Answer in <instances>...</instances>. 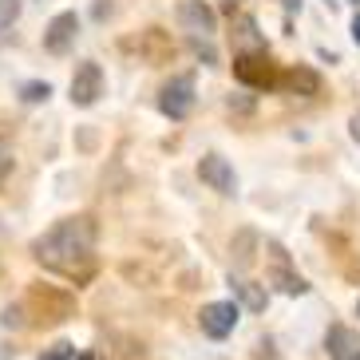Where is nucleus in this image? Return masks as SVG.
<instances>
[{"mask_svg":"<svg viewBox=\"0 0 360 360\" xmlns=\"http://www.w3.org/2000/svg\"><path fill=\"white\" fill-rule=\"evenodd\" d=\"M233 52L245 56V52H265V36L257 32V20L254 16H238L233 20Z\"/></svg>","mask_w":360,"mask_h":360,"instance_id":"11","label":"nucleus"},{"mask_svg":"<svg viewBox=\"0 0 360 360\" xmlns=\"http://www.w3.org/2000/svg\"><path fill=\"white\" fill-rule=\"evenodd\" d=\"M356 313H360V305H356Z\"/></svg>","mask_w":360,"mask_h":360,"instance_id":"22","label":"nucleus"},{"mask_svg":"<svg viewBox=\"0 0 360 360\" xmlns=\"http://www.w3.org/2000/svg\"><path fill=\"white\" fill-rule=\"evenodd\" d=\"M20 12H24V0H0V36L20 20Z\"/></svg>","mask_w":360,"mask_h":360,"instance_id":"15","label":"nucleus"},{"mask_svg":"<svg viewBox=\"0 0 360 360\" xmlns=\"http://www.w3.org/2000/svg\"><path fill=\"white\" fill-rule=\"evenodd\" d=\"M159 111L167 119H186L194 111V75L191 72H182V75H170L167 84H162L159 91Z\"/></svg>","mask_w":360,"mask_h":360,"instance_id":"2","label":"nucleus"},{"mask_svg":"<svg viewBox=\"0 0 360 360\" xmlns=\"http://www.w3.org/2000/svg\"><path fill=\"white\" fill-rule=\"evenodd\" d=\"M352 139H360V115L352 119Z\"/></svg>","mask_w":360,"mask_h":360,"instance_id":"20","label":"nucleus"},{"mask_svg":"<svg viewBox=\"0 0 360 360\" xmlns=\"http://www.w3.org/2000/svg\"><path fill=\"white\" fill-rule=\"evenodd\" d=\"M238 317H242L238 301H210V305H202L198 325H202V333H206V337L222 340V337H230V333H233Z\"/></svg>","mask_w":360,"mask_h":360,"instance_id":"5","label":"nucleus"},{"mask_svg":"<svg viewBox=\"0 0 360 360\" xmlns=\"http://www.w3.org/2000/svg\"><path fill=\"white\" fill-rule=\"evenodd\" d=\"M233 75H238L245 87H257V91H265V87H277V79H281L265 52H245V56H238V60H233Z\"/></svg>","mask_w":360,"mask_h":360,"instance_id":"4","label":"nucleus"},{"mask_svg":"<svg viewBox=\"0 0 360 360\" xmlns=\"http://www.w3.org/2000/svg\"><path fill=\"white\" fill-rule=\"evenodd\" d=\"M356 4H360V0H356Z\"/></svg>","mask_w":360,"mask_h":360,"instance_id":"23","label":"nucleus"},{"mask_svg":"<svg viewBox=\"0 0 360 360\" xmlns=\"http://www.w3.org/2000/svg\"><path fill=\"white\" fill-rule=\"evenodd\" d=\"M24 309L20 305H8V309H4V317H0V325H4V328H20L24 325Z\"/></svg>","mask_w":360,"mask_h":360,"instance_id":"17","label":"nucleus"},{"mask_svg":"<svg viewBox=\"0 0 360 360\" xmlns=\"http://www.w3.org/2000/svg\"><path fill=\"white\" fill-rule=\"evenodd\" d=\"M179 24L186 28L191 36H214V8L202 4V0H182L179 4Z\"/></svg>","mask_w":360,"mask_h":360,"instance_id":"9","label":"nucleus"},{"mask_svg":"<svg viewBox=\"0 0 360 360\" xmlns=\"http://www.w3.org/2000/svg\"><path fill=\"white\" fill-rule=\"evenodd\" d=\"M269 257H274V265H269V281H274L281 293H289V297H301V293H305V289H309V285H305V277L289 269L285 250H281V245H269Z\"/></svg>","mask_w":360,"mask_h":360,"instance_id":"8","label":"nucleus"},{"mask_svg":"<svg viewBox=\"0 0 360 360\" xmlns=\"http://www.w3.org/2000/svg\"><path fill=\"white\" fill-rule=\"evenodd\" d=\"M72 356H75V349L68 345V340H60V345H52V349H44L40 360H72Z\"/></svg>","mask_w":360,"mask_h":360,"instance_id":"16","label":"nucleus"},{"mask_svg":"<svg viewBox=\"0 0 360 360\" xmlns=\"http://www.w3.org/2000/svg\"><path fill=\"white\" fill-rule=\"evenodd\" d=\"M12 170H16V159H12V150L4 147V143H0V182L8 179Z\"/></svg>","mask_w":360,"mask_h":360,"instance_id":"18","label":"nucleus"},{"mask_svg":"<svg viewBox=\"0 0 360 360\" xmlns=\"http://www.w3.org/2000/svg\"><path fill=\"white\" fill-rule=\"evenodd\" d=\"M230 285H233V293L245 301V309H254V313H262L265 309V293L254 285V281H242V277H230Z\"/></svg>","mask_w":360,"mask_h":360,"instance_id":"13","label":"nucleus"},{"mask_svg":"<svg viewBox=\"0 0 360 360\" xmlns=\"http://www.w3.org/2000/svg\"><path fill=\"white\" fill-rule=\"evenodd\" d=\"M352 40L360 44V12H356V20H352Z\"/></svg>","mask_w":360,"mask_h":360,"instance_id":"19","label":"nucleus"},{"mask_svg":"<svg viewBox=\"0 0 360 360\" xmlns=\"http://www.w3.org/2000/svg\"><path fill=\"white\" fill-rule=\"evenodd\" d=\"M91 250H96V222L87 214H75V218H60L52 230H44L32 242V257L52 269V274H64L72 281H84L91 274Z\"/></svg>","mask_w":360,"mask_h":360,"instance_id":"1","label":"nucleus"},{"mask_svg":"<svg viewBox=\"0 0 360 360\" xmlns=\"http://www.w3.org/2000/svg\"><path fill=\"white\" fill-rule=\"evenodd\" d=\"M75 36H79V16L75 12H56L48 28H44V52L68 56L75 48Z\"/></svg>","mask_w":360,"mask_h":360,"instance_id":"6","label":"nucleus"},{"mask_svg":"<svg viewBox=\"0 0 360 360\" xmlns=\"http://www.w3.org/2000/svg\"><path fill=\"white\" fill-rule=\"evenodd\" d=\"M325 349L328 360H360V337L349 325H333L325 333Z\"/></svg>","mask_w":360,"mask_h":360,"instance_id":"10","label":"nucleus"},{"mask_svg":"<svg viewBox=\"0 0 360 360\" xmlns=\"http://www.w3.org/2000/svg\"><path fill=\"white\" fill-rule=\"evenodd\" d=\"M48 96H52V84H48V79H28V84L20 87L24 103H48Z\"/></svg>","mask_w":360,"mask_h":360,"instance_id":"14","label":"nucleus"},{"mask_svg":"<svg viewBox=\"0 0 360 360\" xmlns=\"http://www.w3.org/2000/svg\"><path fill=\"white\" fill-rule=\"evenodd\" d=\"M68 96H72L75 107H96L99 96H103V68L96 60H84L75 68L72 84H68Z\"/></svg>","mask_w":360,"mask_h":360,"instance_id":"3","label":"nucleus"},{"mask_svg":"<svg viewBox=\"0 0 360 360\" xmlns=\"http://www.w3.org/2000/svg\"><path fill=\"white\" fill-rule=\"evenodd\" d=\"M285 8H301V0H285Z\"/></svg>","mask_w":360,"mask_h":360,"instance_id":"21","label":"nucleus"},{"mask_svg":"<svg viewBox=\"0 0 360 360\" xmlns=\"http://www.w3.org/2000/svg\"><path fill=\"white\" fill-rule=\"evenodd\" d=\"M198 179L206 182L210 191H218V194L238 191V174H233V167L222 159V155H202L198 159Z\"/></svg>","mask_w":360,"mask_h":360,"instance_id":"7","label":"nucleus"},{"mask_svg":"<svg viewBox=\"0 0 360 360\" xmlns=\"http://www.w3.org/2000/svg\"><path fill=\"white\" fill-rule=\"evenodd\" d=\"M281 87H289L293 96H317L321 91V75L313 72V68H305V64H297V68H289L281 79H277Z\"/></svg>","mask_w":360,"mask_h":360,"instance_id":"12","label":"nucleus"}]
</instances>
